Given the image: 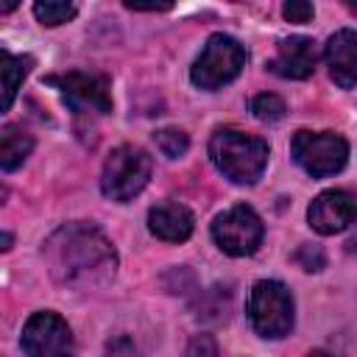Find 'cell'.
I'll list each match as a JSON object with an SVG mask.
<instances>
[{
	"label": "cell",
	"mask_w": 357,
	"mask_h": 357,
	"mask_svg": "<svg viewBox=\"0 0 357 357\" xmlns=\"http://www.w3.org/2000/svg\"><path fill=\"white\" fill-rule=\"evenodd\" d=\"M50 276L59 284H98L109 282L117 268L114 245L92 223H67L56 229L42 248Z\"/></svg>",
	"instance_id": "cell-1"
},
{
	"label": "cell",
	"mask_w": 357,
	"mask_h": 357,
	"mask_svg": "<svg viewBox=\"0 0 357 357\" xmlns=\"http://www.w3.org/2000/svg\"><path fill=\"white\" fill-rule=\"evenodd\" d=\"M209 156L212 165L234 184H257L262 176L271 148L262 137L220 126L209 137Z\"/></svg>",
	"instance_id": "cell-2"
},
{
	"label": "cell",
	"mask_w": 357,
	"mask_h": 357,
	"mask_svg": "<svg viewBox=\"0 0 357 357\" xmlns=\"http://www.w3.org/2000/svg\"><path fill=\"white\" fill-rule=\"evenodd\" d=\"M248 318L259 337L279 340L293 329V293L276 279L254 282L248 293Z\"/></svg>",
	"instance_id": "cell-3"
},
{
	"label": "cell",
	"mask_w": 357,
	"mask_h": 357,
	"mask_svg": "<svg viewBox=\"0 0 357 357\" xmlns=\"http://www.w3.org/2000/svg\"><path fill=\"white\" fill-rule=\"evenodd\" d=\"M245 47L229 36V33H212L201 50V56L195 59L192 70H190V81L198 86V89H206V92H215L220 89L223 84L234 81L243 67H245Z\"/></svg>",
	"instance_id": "cell-4"
},
{
	"label": "cell",
	"mask_w": 357,
	"mask_h": 357,
	"mask_svg": "<svg viewBox=\"0 0 357 357\" xmlns=\"http://www.w3.org/2000/svg\"><path fill=\"white\" fill-rule=\"evenodd\" d=\"M153 162L151 156L137 148V145H117L106 162H103V176H100V190L109 201L126 204L134 195H139L151 178Z\"/></svg>",
	"instance_id": "cell-5"
},
{
	"label": "cell",
	"mask_w": 357,
	"mask_h": 357,
	"mask_svg": "<svg viewBox=\"0 0 357 357\" xmlns=\"http://www.w3.org/2000/svg\"><path fill=\"white\" fill-rule=\"evenodd\" d=\"M293 159L312 176L326 178L346 167L349 162V142L337 131H296L290 142Z\"/></svg>",
	"instance_id": "cell-6"
},
{
	"label": "cell",
	"mask_w": 357,
	"mask_h": 357,
	"mask_svg": "<svg viewBox=\"0 0 357 357\" xmlns=\"http://www.w3.org/2000/svg\"><path fill=\"white\" fill-rule=\"evenodd\" d=\"M265 226L248 204H237L212 220V240L229 257H248L259 248Z\"/></svg>",
	"instance_id": "cell-7"
},
{
	"label": "cell",
	"mask_w": 357,
	"mask_h": 357,
	"mask_svg": "<svg viewBox=\"0 0 357 357\" xmlns=\"http://www.w3.org/2000/svg\"><path fill=\"white\" fill-rule=\"evenodd\" d=\"M20 346L25 351V357H73V351H75L73 332H70L67 321L53 310L33 312L25 321Z\"/></svg>",
	"instance_id": "cell-8"
},
{
	"label": "cell",
	"mask_w": 357,
	"mask_h": 357,
	"mask_svg": "<svg viewBox=\"0 0 357 357\" xmlns=\"http://www.w3.org/2000/svg\"><path fill=\"white\" fill-rule=\"evenodd\" d=\"M47 84L59 86L64 100L78 112V114H109L112 112V84L106 75L98 73H81V70H70L64 75H53L47 78Z\"/></svg>",
	"instance_id": "cell-9"
},
{
	"label": "cell",
	"mask_w": 357,
	"mask_h": 357,
	"mask_svg": "<svg viewBox=\"0 0 357 357\" xmlns=\"http://www.w3.org/2000/svg\"><path fill=\"white\" fill-rule=\"evenodd\" d=\"M307 220L318 234H337L357 223V195L349 190H324L310 204Z\"/></svg>",
	"instance_id": "cell-10"
},
{
	"label": "cell",
	"mask_w": 357,
	"mask_h": 357,
	"mask_svg": "<svg viewBox=\"0 0 357 357\" xmlns=\"http://www.w3.org/2000/svg\"><path fill=\"white\" fill-rule=\"evenodd\" d=\"M318 64V45L310 36H287L276 45V56L268 61V70L282 78H310Z\"/></svg>",
	"instance_id": "cell-11"
},
{
	"label": "cell",
	"mask_w": 357,
	"mask_h": 357,
	"mask_svg": "<svg viewBox=\"0 0 357 357\" xmlns=\"http://www.w3.org/2000/svg\"><path fill=\"white\" fill-rule=\"evenodd\" d=\"M324 59L329 67V78L340 89L357 86V31L340 28L326 39Z\"/></svg>",
	"instance_id": "cell-12"
},
{
	"label": "cell",
	"mask_w": 357,
	"mask_h": 357,
	"mask_svg": "<svg viewBox=\"0 0 357 357\" xmlns=\"http://www.w3.org/2000/svg\"><path fill=\"white\" fill-rule=\"evenodd\" d=\"M148 229H151L153 237H159L165 243H184L192 234V229H195V218H192V212L184 204L162 201V204L151 206Z\"/></svg>",
	"instance_id": "cell-13"
},
{
	"label": "cell",
	"mask_w": 357,
	"mask_h": 357,
	"mask_svg": "<svg viewBox=\"0 0 357 357\" xmlns=\"http://www.w3.org/2000/svg\"><path fill=\"white\" fill-rule=\"evenodd\" d=\"M31 151H33V137L22 126H11V123L3 126V131H0V167L6 173L17 170L28 159Z\"/></svg>",
	"instance_id": "cell-14"
},
{
	"label": "cell",
	"mask_w": 357,
	"mask_h": 357,
	"mask_svg": "<svg viewBox=\"0 0 357 357\" xmlns=\"http://www.w3.org/2000/svg\"><path fill=\"white\" fill-rule=\"evenodd\" d=\"M33 67V59L31 56H14L8 50L0 53V73H3V112L11 109L14 98H17V89L20 84L25 81V75L31 73Z\"/></svg>",
	"instance_id": "cell-15"
},
{
	"label": "cell",
	"mask_w": 357,
	"mask_h": 357,
	"mask_svg": "<svg viewBox=\"0 0 357 357\" xmlns=\"http://www.w3.org/2000/svg\"><path fill=\"white\" fill-rule=\"evenodd\" d=\"M33 14L42 25L53 28V25H61V22H70L78 8L73 3H61V0H45V3H33Z\"/></svg>",
	"instance_id": "cell-16"
},
{
	"label": "cell",
	"mask_w": 357,
	"mask_h": 357,
	"mask_svg": "<svg viewBox=\"0 0 357 357\" xmlns=\"http://www.w3.org/2000/svg\"><path fill=\"white\" fill-rule=\"evenodd\" d=\"M153 139H156V148H159L167 159H178V156H184L187 148H190V137H187L181 128H159V131L153 134Z\"/></svg>",
	"instance_id": "cell-17"
},
{
	"label": "cell",
	"mask_w": 357,
	"mask_h": 357,
	"mask_svg": "<svg viewBox=\"0 0 357 357\" xmlns=\"http://www.w3.org/2000/svg\"><path fill=\"white\" fill-rule=\"evenodd\" d=\"M251 112H254L257 120L276 123V120L284 117L287 106H284V100H282L279 95H273V92H262V95H257V98L251 100Z\"/></svg>",
	"instance_id": "cell-18"
},
{
	"label": "cell",
	"mask_w": 357,
	"mask_h": 357,
	"mask_svg": "<svg viewBox=\"0 0 357 357\" xmlns=\"http://www.w3.org/2000/svg\"><path fill=\"white\" fill-rule=\"evenodd\" d=\"M293 259H296V265H298L301 271H307V273H318V271L326 265V254H324V248L315 245V243H301L298 251L293 254Z\"/></svg>",
	"instance_id": "cell-19"
},
{
	"label": "cell",
	"mask_w": 357,
	"mask_h": 357,
	"mask_svg": "<svg viewBox=\"0 0 357 357\" xmlns=\"http://www.w3.org/2000/svg\"><path fill=\"white\" fill-rule=\"evenodd\" d=\"M184 357H218V343L212 335L201 332V335H192L187 349H184Z\"/></svg>",
	"instance_id": "cell-20"
},
{
	"label": "cell",
	"mask_w": 357,
	"mask_h": 357,
	"mask_svg": "<svg viewBox=\"0 0 357 357\" xmlns=\"http://www.w3.org/2000/svg\"><path fill=\"white\" fill-rule=\"evenodd\" d=\"M282 14H284L287 22H310L315 17V8L307 0H287L282 6Z\"/></svg>",
	"instance_id": "cell-21"
},
{
	"label": "cell",
	"mask_w": 357,
	"mask_h": 357,
	"mask_svg": "<svg viewBox=\"0 0 357 357\" xmlns=\"http://www.w3.org/2000/svg\"><path fill=\"white\" fill-rule=\"evenodd\" d=\"M106 354H109V357H137V346L131 343V337L120 335V337L109 340V346H106Z\"/></svg>",
	"instance_id": "cell-22"
},
{
	"label": "cell",
	"mask_w": 357,
	"mask_h": 357,
	"mask_svg": "<svg viewBox=\"0 0 357 357\" xmlns=\"http://www.w3.org/2000/svg\"><path fill=\"white\" fill-rule=\"evenodd\" d=\"M126 8H131V11H167L170 6H137V3H126Z\"/></svg>",
	"instance_id": "cell-23"
},
{
	"label": "cell",
	"mask_w": 357,
	"mask_h": 357,
	"mask_svg": "<svg viewBox=\"0 0 357 357\" xmlns=\"http://www.w3.org/2000/svg\"><path fill=\"white\" fill-rule=\"evenodd\" d=\"M307 357H337V354H332V351H324V349H315V351H310Z\"/></svg>",
	"instance_id": "cell-24"
},
{
	"label": "cell",
	"mask_w": 357,
	"mask_h": 357,
	"mask_svg": "<svg viewBox=\"0 0 357 357\" xmlns=\"http://www.w3.org/2000/svg\"><path fill=\"white\" fill-rule=\"evenodd\" d=\"M8 248H11V234L3 231V251H8Z\"/></svg>",
	"instance_id": "cell-25"
},
{
	"label": "cell",
	"mask_w": 357,
	"mask_h": 357,
	"mask_svg": "<svg viewBox=\"0 0 357 357\" xmlns=\"http://www.w3.org/2000/svg\"><path fill=\"white\" fill-rule=\"evenodd\" d=\"M349 8H351V11H354V14H357V3H349Z\"/></svg>",
	"instance_id": "cell-26"
}]
</instances>
